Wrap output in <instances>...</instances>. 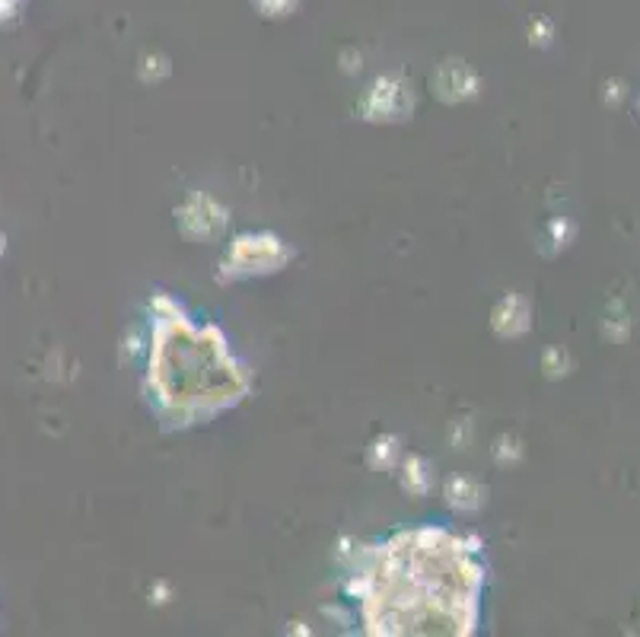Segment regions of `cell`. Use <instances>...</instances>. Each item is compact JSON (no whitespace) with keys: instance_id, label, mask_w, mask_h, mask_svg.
Returning a JSON list of instances; mask_svg holds the SVG:
<instances>
[{"instance_id":"obj_10","label":"cell","mask_w":640,"mask_h":637,"mask_svg":"<svg viewBox=\"0 0 640 637\" xmlns=\"http://www.w3.org/2000/svg\"><path fill=\"white\" fill-rule=\"evenodd\" d=\"M402 456H405L402 440L395 437V434H379V437H373L370 446H367V462H370L373 469H379V472L399 469Z\"/></svg>"},{"instance_id":"obj_17","label":"cell","mask_w":640,"mask_h":637,"mask_svg":"<svg viewBox=\"0 0 640 637\" xmlns=\"http://www.w3.org/2000/svg\"><path fill=\"white\" fill-rule=\"evenodd\" d=\"M0 255H4V236H0Z\"/></svg>"},{"instance_id":"obj_12","label":"cell","mask_w":640,"mask_h":637,"mask_svg":"<svg viewBox=\"0 0 640 637\" xmlns=\"http://www.w3.org/2000/svg\"><path fill=\"white\" fill-rule=\"evenodd\" d=\"M545 236L551 239V243H555V252H558V249H567L570 243H574L577 227H574V223H570L567 217H555V220H551L548 227H545Z\"/></svg>"},{"instance_id":"obj_4","label":"cell","mask_w":640,"mask_h":637,"mask_svg":"<svg viewBox=\"0 0 640 637\" xmlns=\"http://www.w3.org/2000/svg\"><path fill=\"white\" fill-rule=\"evenodd\" d=\"M176 227L185 239L195 243H214L230 227V211L207 192H188L176 208Z\"/></svg>"},{"instance_id":"obj_13","label":"cell","mask_w":640,"mask_h":637,"mask_svg":"<svg viewBox=\"0 0 640 637\" xmlns=\"http://www.w3.org/2000/svg\"><path fill=\"white\" fill-rule=\"evenodd\" d=\"M631 335V316H628V309L625 306H615L609 319H605V338H612V341H625Z\"/></svg>"},{"instance_id":"obj_1","label":"cell","mask_w":640,"mask_h":637,"mask_svg":"<svg viewBox=\"0 0 640 637\" xmlns=\"http://www.w3.org/2000/svg\"><path fill=\"white\" fill-rule=\"evenodd\" d=\"M344 593L360 599L370 634H475L481 542L446 526L402 529L379 545L341 548Z\"/></svg>"},{"instance_id":"obj_18","label":"cell","mask_w":640,"mask_h":637,"mask_svg":"<svg viewBox=\"0 0 640 637\" xmlns=\"http://www.w3.org/2000/svg\"><path fill=\"white\" fill-rule=\"evenodd\" d=\"M637 112H640V96H637Z\"/></svg>"},{"instance_id":"obj_16","label":"cell","mask_w":640,"mask_h":637,"mask_svg":"<svg viewBox=\"0 0 640 637\" xmlns=\"http://www.w3.org/2000/svg\"><path fill=\"white\" fill-rule=\"evenodd\" d=\"M16 4V0H0V13H4V10H10Z\"/></svg>"},{"instance_id":"obj_14","label":"cell","mask_w":640,"mask_h":637,"mask_svg":"<svg viewBox=\"0 0 640 637\" xmlns=\"http://www.w3.org/2000/svg\"><path fill=\"white\" fill-rule=\"evenodd\" d=\"M300 0H255V7L262 10V16H268V20H281V16H290L293 10H297Z\"/></svg>"},{"instance_id":"obj_2","label":"cell","mask_w":640,"mask_h":637,"mask_svg":"<svg viewBox=\"0 0 640 637\" xmlns=\"http://www.w3.org/2000/svg\"><path fill=\"white\" fill-rule=\"evenodd\" d=\"M150 313L147 389L166 430L211 421L246 399L249 373L217 325H195L169 294H153Z\"/></svg>"},{"instance_id":"obj_3","label":"cell","mask_w":640,"mask_h":637,"mask_svg":"<svg viewBox=\"0 0 640 637\" xmlns=\"http://www.w3.org/2000/svg\"><path fill=\"white\" fill-rule=\"evenodd\" d=\"M293 258L290 246L274 233H242L236 236L227 255L220 262L217 278L223 284L246 281V278H265V274L281 271Z\"/></svg>"},{"instance_id":"obj_7","label":"cell","mask_w":640,"mask_h":637,"mask_svg":"<svg viewBox=\"0 0 640 637\" xmlns=\"http://www.w3.org/2000/svg\"><path fill=\"white\" fill-rule=\"evenodd\" d=\"M532 325V306L520 294H504L491 309V329L497 338H520Z\"/></svg>"},{"instance_id":"obj_8","label":"cell","mask_w":640,"mask_h":637,"mask_svg":"<svg viewBox=\"0 0 640 637\" xmlns=\"http://www.w3.org/2000/svg\"><path fill=\"white\" fill-rule=\"evenodd\" d=\"M443 497H446V504L459 513H478L484 504H488V488L469 475H453V478H446Z\"/></svg>"},{"instance_id":"obj_11","label":"cell","mask_w":640,"mask_h":637,"mask_svg":"<svg viewBox=\"0 0 640 637\" xmlns=\"http://www.w3.org/2000/svg\"><path fill=\"white\" fill-rule=\"evenodd\" d=\"M542 370L548 380H561V376H567L570 370H574V360H570V354L564 348H548L542 354Z\"/></svg>"},{"instance_id":"obj_9","label":"cell","mask_w":640,"mask_h":637,"mask_svg":"<svg viewBox=\"0 0 640 637\" xmlns=\"http://www.w3.org/2000/svg\"><path fill=\"white\" fill-rule=\"evenodd\" d=\"M399 478H402V488L411 494V497H427L430 488H434V466L418 456V453H411V456H402L399 462Z\"/></svg>"},{"instance_id":"obj_6","label":"cell","mask_w":640,"mask_h":637,"mask_svg":"<svg viewBox=\"0 0 640 637\" xmlns=\"http://www.w3.org/2000/svg\"><path fill=\"white\" fill-rule=\"evenodd\" d=\"M430 86H434V93H437L440 102H446V106H459V102L478 96L481 77L465 61L449 58V61H443L437 71H434V77H430Z\"/></svg>"},{"instance_id":"obj_5","label":"cell","mask_w":640,"mask_h":637,"mask_svg":"<svg viewBox=\"0 0 640 637\" xmlns=\"http://www.w3.org/2000/svg\"><path fill=\"white\" fill-rule=\"evenodd\" d=\"M414 112V93L402 77H379L360 99V118L367 122H405Z\"/></svg>"},{"instance_id":"obj_15","label":"cell","mask_w":640,"mask_h":637,"mask_svg":"<svg viewBox=\"0 0 640 637\" xmlns=\"http://www.w3.org/2000/svg\"><path fill=\"white\" fill-rule=\"evenodd\" d=\"M625 96H628L625 80H609V83H605V106L618 109V106H621V99H625Z\"/></svg>"}]
</instances>
